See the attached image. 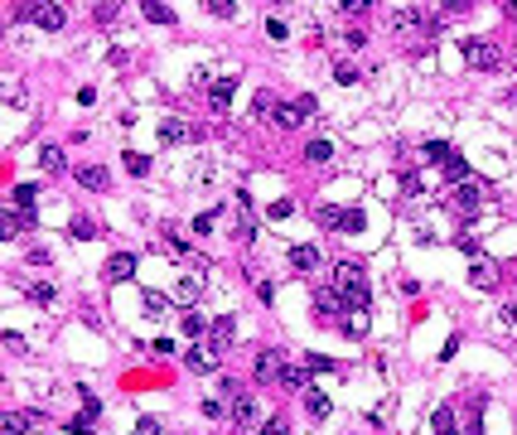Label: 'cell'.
I'll list each match as a JSON object with an SVG mask.
<instances>
[{
	"label": "cell",
	"instance_id": "obj_1",
	"mask_svg": "<svg viewBox=\"0 0 517 435\" xmlns=\"http://www.w3.org/2000/svg\"><path fill=\"white\" fill-rule=\"evenodd\" d=\"M334 290L343 295L348 310H368V276H363L358 261H339L334 266Z\"/></svg>",
	"mask_w": 517,
	"mask_h": 435
},
{
	"label": "cell",
	"instance_id": "obj_2",
	"mask_svg": "<svg viewBox=\"0 0 517 435\" xmlns=\"http://www.w3.org/2000/svg\"><path fill=\"white\" fill-rule=\"evenodd\" d=\"M222 397H227V416H232V426H251V421H256V397L246 392L242 382L222 378Z\"/></svg>",
	"mask_w": 517,
	"mask_h": 435
},
{
	"label": "cell",
	"instance_id": "obj_3",
	"mask_svg": "<svg viewBox=\"0 0 517 435\" xmlns=\"http://www.w3.org/2000/svg\"><path fill=\"white\" fill-rule=\"evenodd\" d=\"M464 63L479 68V73H493V68H503V49L489 44V39H469L464 44Z\"/></svg>",
	"mask_w": 517,
	"mask_h": 435
},
{
	"label": "cell",
	"instance_id": "obj_4",
	"mask_svg": "<svg viewBox=\"0 0 517 435\" xmlns=\"http://www.w3.org/2000/svg\"><path fill=\"white\" fill-rule=\"evenodd\" d=\"M20 15H25V20H34L39 29H63V25H68L63 5H54V0H49V5H20Z\"/></svg>",
	"mask_w": 517,
	"mask_h": 435
},
{
	"label": "cell",
	"instance_id": "obj_5",
	"mask_svg": "<svg viewBox=\"0 0 517 435\" xmlns=\"http://www.w3.org/2000/svg\"><path fill=\"white\" fill-rule=\"evenodd\" d=\"M450 208L460 218H474L479 208H484V193H479V184L469 179V184H455V193H450Z\"/></svg>",
	"mask_w": 517,
	"mask_h": 435
},
{
	"label": "cell",
	"instance_id": "obj_6",
	"mask_svg": "<svg viewBox=\"0 0 517 435\" xmlns=\"http://www.w3.org/2000/svg\"><path fill=\"white\" fill-rule=\"evenodd\" d=\"M319 222L339 227V232H363V213L358 208H319Z\"/></svg>",
	"mask_w": 517,
	"mask_h": 435
},
{
	"label": "cell",
	"instance_id": "obj_7",
	"mask_svg": "<svg viewBox=\"0 0 517 435\" xmlns=\"http://www.w3.org/2000/svg\"><path fill=\"white\" fill-rule=\"evenodd\" d=\"M39 421H44L39 411H5V416H0V435H25V431H34Z\"/></svg>",
	"mask_w": 517,
	"mask_h": 435
},
{
	"label": "cell",
	"instance_id": "obj_8",
	"mask_svg": "<svg viewBox=\"0 0 517 435\" xmlns=\"http://www.w3.org/2000/svg\"><path fill=\"white\" fill-rule=\"evenodd\" d=\"M203 136V131H198V126H189V121H164L160 126V140L164 145H184V140H198Z\"/></svg>",
	"mask_w": 517,
	"mask_h": 435
},
{
	"label": "cell",
	"instance_id": "obj_9",
	"mask_svg": "<svg viewBox=\"0 0 517 435\" xmlns=\"http://www.w3.org/2000/svg\"><path fill=\"white\" fill-rule=\"evenodd\" d=\"M280 373H285V354H261L256 358V382H280Z\"/></svg>",
	"mask_w": 517,
	"mask_h": 435
},
{
	"label": "cell",
	"instance_id": "obj_10",
	"mask_svg": "<svg viewBox=\"0 0 517 435\" xmlns=\"http://www.w3.org/2000/svg\"><path fill=\"white\" fill-rule=\"evenodd\" d=\"M314 310H319V315H339V320H343V310H348V305H343V295H339L334 286H319V290H314Z\"/></svg>",
	"mask_w": 517,
	"mask_h": 435
},
{
	"label": "cell",
	"instance_id": "obj_11",
	"mask_svg": "<svg viewBox=\"0 0 517 435\" xmlns=\"http://www.w3.org/2000/svg\"><path fill=\"white\" fill-rule=\"evenodd\" d=\"M184 368H189V373H218V354H213V349H198V344H193L189 354H184Z\"/></svg>",
	"mask_w": 517,
	"mask_h": 435
},
{
	"label": "cell",
	"instance_id": "obj_12",
	"mask_svg": "<svg viewBox=\"0 0 517 435\" xmlns=\"http://www.w3.org/2000/svg\"><path fill=\"white\" fill-rule=\"evenodd\" d=\"M78 184H82V189H92V193H102L111 184V174L102 169V164H78Z\"/></svg>",
	"mask_w": 517,
	"mask_h": 435
},
{
	"label": "cell",
	"instance_id": "obj_13",
	"mask_svg": "<svg viewBox=\"0 0 517 435\" xmlns=\"http://www.w3.org/2000/svg\"><path fill=\"white\" fill-rule=\"evenodd\" d=\"M469 281H474L479 290H493V286H498V266H493V261H484V256H474V266H469Z\"/></svg>",
	"mask_w": 517,
	"mask_h": 435
},
{
	"label": "cell",
	"instance_id": "obj_14",
	"mask_svg": "<svg viewBox=\"0 0 517 435\" xmlns=\"http://www.w3.org/2000/svg\"><path fill=\"white\" fill-rule=\"evenodd\" d=\"M290 266H295V271H314V266H319V247L314 242L290 247Z\"/></svg>",
	"mask_w": 517,
	"mask_h": 435
},
{
	"label": "cell",
	"instance_id": "obj_15",
	"mask_svg": "<svg viewBox=\"0 0 517 435\" xmlns=\"http://www.w3.org/2000/svg\"><path fill=\"white\" fill-rule=\"evenodd\" d=\"M392 25H397V29H436V20H426L416 5H407V10H397V15H392Z\"/></svg>",
	"mask_w": 517,
	"mask_h": 435
},
{
	"label": "cell",
	"instance_id": "obj_16",
	"mask_svg": "<svg viewBox=\"0 0 517 435\" xmlns=\"http://www.w3.org/2000/svg\"><path fill=\"white\" fill-rule=\"evenodd\" d=\"M107 276L111 281H131V276H136V256H131V252H116L107 261Z\"/></svg>",
	"mask_w": 517,
	"mask_h": 435
},
{
	"label": "cell",
	"instance_id": "obj_17",
	"mask_svg": "<svg viewBox=\"0 0 517 435\" xmlns=\"http://www.w3.org/2000/svg\"><path fill=\"white\" fill-rule=\"evenodd\" d=\"M179 329H184V334H189L193 344H198V339H203V334H208V320H203V315H198V310H184V315H179Z\"/></svg>",
	"mask_w": 517,
	"mask_h": 435
},
{
	"label": "cell",
	"instance_id": "obj_18",
	"mask_svg": "<svg viewBox=\"0 0 517 435\" xmlns=\"http://www.w3.org/2000/svg\"><path fill=\"white\" fill-rule=\"evenodd\" d=\"M305 411H309V421H329V397L324 392H314V387H309V392H305Z\"/></svg>",
	"mask_w": 517,
	"mask_h": 435
},
{
	"label": "cell",
	"instance_id": "obj_19",
	"mask_svg": "<svg viewBox=\"0 0 517 435\" xmlns=\"http://www.w3.org/2000/svg\"><path fill=\"white\" fill-rule=\"evenodd\" d=\"M198 295H203V281H193V276H184V281H179V286H174V300H179V305H198Z\"/></svg>",
	"mask_w": 517,
	"mask_h": 435
},
{
	"label": "cell",
	"instance_id": "obj_20",
	"mask_svg": "<svg viewBox=\"0 0 517 435\" xmlns=\"http://www.w3.org/2000/svg\"><path fill=\"white\" fill-rule=\"evenodd\" d=\"M208 334H213V354H218V358H222V349H227V344L237 339V329H232V320H213V329H208Z\"/></svg>",
	"mask_w": 517,
	"mask_h": 435
},
{
	"label": "cell",
	"instance_id": "obj_21",
	"mask_svg": "<svg viewBox=\"0 0 517 435\" xmlns=\"http://www.w3.org/2000/svg\"><path fill=\"white\" fill-rule=\"evenodd\" d=\"M464 435H484V397H469V416H464Z\"/></svg>",
	"mask_w": 517,
	"mask_h": 435
},
{
	"label": "cell",
	"instance_id": "obj_22",
	"mask_svg": "<svg viewBox=\"0 0 517 435\" xmlns=\"http://www.w3.org/2000/svg\"><path fill=\"white\" fill-rule=\"evenodd\" d=\"M343 334L363 339V334H368V310H343Z\"/></svg>",
	"mask_w": 517,
	"mask_h": 435
},
{
	"label": "cell",
	"instance_id": "obj_23",
	"mask_svg": "<svg viewBox=\"0 0 517 435\" xmlns=\"http://www.w3.org/2000/svg\"><path fill=\"white\" fill-rule=\"evenodd\" d=\"M140 10H145V20H150V25H174V10H169V5H160V0H145Z\"/></svg>",
	"mask_w": 517,
	"mask_h": 435
},
{
	"label": "cell",
	"instance_id": "obj_24",
	"mask_svg": "<svg viewBox=\"0 0 517 435\" xmlns=\"http://www.w3.org/2000/svg\"><path fill=\"white\" fill-rule=\"evenodd\" d=\"M232 92H237V82H232V78H218L213 87H208V97H213V107H227V102H232Z\"/></svg>",
	"mask_w": 517,
	"mask_h": 435
},
{
	"label": "cell",
	"instance_id": "obj_25",
	"mask_svg": "<svg viewBox=\"0 0 517 435\" xmlns=\"http://www.w3.org/2000/svg\"><path fill=\"white\" fill-rule=\"evenodd\" d=\"M445 179H450V184H469V164H464V155H450V160H445Z\"/></svg>",
	"mask_w": 517,
	"mask_h": 435
},
{
	"label": "cell",
	"instance_id": "obj_26",
	"mask_svg": "<svg viewBox=\"0 0 517 435\" xmlns=\"http://www.w3.org/2000/svg\"><path fill=\"white\" fill-rule=\"evenodd\" d=\"M39 164H44L49 174H58V169H68V160H63V150H58V145H44V150H39Z\"/></svg>",
	"mask_w": 517,
	"mask_h": 435
},
{
	"label": "cell",
	"instance_id": "obj_27",
	"mask_svg": "<svg viewBox=\"0 0 517 435\" xmlns=\"http://www.w3.org/2000/svg\"><path fill=\"white\" fill-rule=\"evenodd\" d=\"M280 387H285V392H305V368L285 363V373H280Z\"/></svg>",
	"mask_w": 517,
	"mask_h": 435
},
{
	"label": "cell",
	"instance_id": "obj_28",
	"mask_svg": "<svg viewBox=\"0 0 517 435\" xmlns=\"http://www.w3.org/2000/svg\"><path fill=\"white\" fill-rule=\"evenodd\" d=\"M121 164H126V169H131L136 179H145V174H150V160H145L140 150H126V155H121Z\"/></svg>",
	"mask_w": 517,
	"mask_h": 435
},
{
	"label": "cell",
	"instance_id": "obj_29",
	"mask_svg": "<svg viewBox=\"0 0 517 435\" xmlns=\"http://www.w3.org/2000/svg\"><path fill=\"white\" fill-rule=\"evenodd\" d=\"M431 426H436V435H455V411H450V407H436Z\"/></svg>",
	"mask_w": 517,
	"mask_h": 435
},
{
	"label": "cell",
	"instance_id": "obj_30",
	"mask_svg": "<svg viewBox=\"0 0 517 435\" xmlns=\"http://www.w3.org/2000/svg\"><path fill=\"white\" fill-rule=\"evenodd\" d=\"M329 155H334V145H329V140H309V145H305V160H309V164H324Z\"/></svg>",
	"mask_w": 517,
	"mask_h": 435
},
{
	"label": "cell",
	"instance_id": "obj_31",
	"mask_svg": "<svg viewBox=\"0 0 517 435\" xmlns=\"http://www.w3.org/2000/svg\"><path fill=\"white\" fill-rule=\"evenodd\" d=\"M271 116H275V126H280V131H290V126H300V121H305V116H300L295 107H280V102H275Z\"/></svg>",
	"mask_w": 517,
	"mask_h": 435
},
{
	"label": "cell",
	"instance_id": "obj_32",
	"mask_svg": "<svg viewBox=\"0 0 517 435\" xmlns=\"http://www.w3.org/2000/svg\"><path fill=\"white\" fill-rule=\"evenodd\" d=\"M455 150L445 145V140H426V160H450Z\"/></svg>",
	"mask_w": 517,
	"mask_h": 435
},
{
	"label": "cell",
	"instance_id": "obj_33",
	"mask_svg": "<svg viewBox=\"0 0 517 435\" xmlns=\"http://www.w3.org/2000/svg\"><path fill=\"white\" fill-rule=\"evenodd\" d=\"M68 232H73V242H87V237H92L97 227H92L87 218H73V227H68Z\"/></svg>",
	"mask_w": 517,
	"mask_h": 435
},
{
	"label": "cell",
	"instance_id": "obj_34",
	"mask_svg": "<svg viewBox=\"0 0 517 435\" xmlns=\"http://www.w3.org/2000/svg\"><path fill=\"white\" fill-rule=\"evenodd\" d=\"M305 368H314V373H334L339 363H334V358H324V354H309V358H305Z\"/></svg>",
	"mask_w": 517,
	"mask_h": 435
},
{
	"label": "cell",
	"instance_id": "obj_35",
	"mask_svg": "<svg viewBox=\"0 0 517 435\" xmlns=\"http://www.w3.org/2000/svg\"><path fill=\"white\" fill-rule=\"evenodd\" d=\"M34 198H39V189H34V184H15V203H20V208H29Z\"/></svg>",
	"mask_w": 517,
	"mask_h": 435
},
{
	"label": "cell",
	"instance_id": "obj_36",
	"mask_svg": "<svg viewBox=\"0 0 517 435\" xmlns=\"http://www.w3.org/2000/svg\"><path fill=\"white\" fill-rule=\"evenodd\" d=\"M334 78L343 82V87H353V82H358V68H353V63H339V68H334Z\"/></svg>",
	"mask_w": 517,
	"mask_h": 435
},
{
	"label": "cell",
	"instance_id": "obj_37",
	"mask_svg": "<svg viewBox=\"0 0 517 435\" xmlns=\"http://www.w3.org/2000/svg\"><path fill=\"white\" fill-rule=\"evenodd\" d=\"M145 310H150V315H164V310H169V300L155 295V290H145Z\"/></svg>",
	"mask_w": 517,
	"mask_h": 435
},
{
	"label": "cell",
	"instance_id": "obj_38",
	"mask_svg": "<svg viewBox=\"0 0 517 435\" xmlns=\"http://www.w3.org/2000/svg\"><path fill=\"white\" fill-rule=\"evenodd\" d=\"M92 15H97V25H111V20H116V5L102 0V5H92Z\"/></svg>",
	"mask_w": 517,
	"mask_h": 435
},
{
	"label": "cell",
	"instance_id": "obj_39",
	"mask_svg": "<svg viewBox=\"0 0 517 435\" xmlns=\"http://www.w3.org/2000/svg\"><path fill=\"white\" fill-rule=\"evenodd\" d=\"M261 435H290V426H285V421H280V416H271V421H266V426H261Z\"/></svg>",
	"mask_w": 517,
	"mask_h": 435
},
{
	"label": "cell",
	"instance_id": "obj_40",
	"mask_svg": "<svg viewBox=\"0 0 517 435\" xmlns=\"http://www.w3.org/2000/svg\"><path fill=\"white\" fill-rule=\"evenodd\" d=\"M136 435H164V426H160V421H150V416H145V421H136Z\"/></svg>",
	"mask_w": 517,
	"mask_h": 435
},
{
	"label": "cell",
	"instance_id": "obj_41",
	"mask_svg": "<svg viewBox=\"0 0 517 435\" xmlns=\"http://www.w3.org/2000/svg\"><path fill=\"white\" fill-rule=\"evenodd\" d=\"M208 10H213L218 20H227V15H237V5H227V0H208Z\"/></svg>",
	"mask_w": 517,
	"mask_h": 435
},
{
	"label": "cell",
	"instance_id": "obj_42",
	"mask_svg": "<svg viewBox=\"0 0 517 435\" xmlns=\"http://www.w3.org/2000/svg\"><path fill=\"white\" fill-rule=\"evenodd\" d=\"M266 111H275V97L271 92H256V116H266Z\"/></svg>",
	"mask_w": 517,
	"mask_h": 435
},
{
	"label": "cell",
	"instance_id": "obj_43",
	"mask_svg": "<svg viewBox=\"0 0 517 435\" xmlns=\"http://www.w3.org/2000/svg\"><path fill=\"white\" fill-rule=\"evenodd\" d=\"M290 213H295V203H290V198H275V203H271V218H290Z\"/></svg>",
	"mask_w": 517,
	"mask_h": 435
},
{
	"label": "cell",
	"instance_id": "obj_44",
	"mask_svg": "<svg viewBox=\"0 0 517 435\" xmlns=\"http://www.w3.org/2000/svg\"><path fill=\"white\" fill-rule=\"evenodd\" d=\"M203 416H213V421H218V416H227V407H222L218 397H208V402H203Z\"/></svg>",
	"mask_w": 517,
	"mask_h": 435
},
{
	"label": "cell",
	"instance_id": "obj_45",
	"mask_svg": "<svg viewBox=\"0 0 517 435\" xmlns=\"http://www.w3.org/2000/svg\"><path fill=\"white\" fill-rule=\"evenodd\" d=\"M295 111H300V116H314V111H319V107H314V97L305 92V97H300V102H295Z\"/></svg>",
	"mask_w": 517,
	"mask_h": 435
},
{
	"label": "cell",
	"instance_id": "obj_46",
	"mask_svg": "<svg viewBox=\"0 0 517 435\" xmlns=\"http://www.w3.org/2000/svg\"><path fill=\"white\" fill-rule=\"evenodd\" d=\"M402 189H407V193H411V198H416V193H421V174H416V169H411L407 179H402Z\"/></svg>",
	"mask_w": 517,
	"mask_h": 435
},
{
	"label": "cell",
	"instance_id": "obj_47",
	"mask_svg": "<svg viewBox=\"0 0 517 435\" xmlns=\"http://www.w3.org/2000/svg\"><path fill=\"white\" fill-rule=\"evenodd\" d=\"M266 34H271V39H285L290 29H285V20H266Z\"/></svg>",
	"mask_w": 517,
	"mask_h": 435
},
{
	"label": "cell",
	"instance_id": "obj_48",
	"mask_svg": "<svg viewBox=\"0 0 517 435\" xmlns=\"http://www.w3.org/2000/svg\"><path fill=\"white\" fill-rule=\"evenodd\" d=\"M503 97H508V107H517V87H508V92H503Z\"/></svg>",
	"mask_w": 517,
	"mask_h": 435
},
{
	"label": "cell",
	"instance_id": "obj_49",
	"mask_svg": "<svg viewBox=\"0 0 517 435\" xmlns=\"http://www.w3.org/2000/svg\"><path fill=\"white\" fill-rule=\"evenodd\" d=\"M508 320H513V324H517V310H513V315H508Z\"/></svg>",
	"mask_w": 517,
	"mask_h": 435
}]
</instances>
